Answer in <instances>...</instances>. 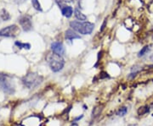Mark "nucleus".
<instances>
[{
	"mask_svg": "<svg viewBox=\"0 0 153 126\" xmlns=\"http://www.w3.org/2000/svg\"><path fill=\"white\" fill-rule=\"evenodd\" d=\"M51 50L53 53H57L59 55H64L66 53V49H65V47L62 42H55L51 44Z\"/></svg>",
	"mask_w": 153,
	"mask_h": 126,
	"instance_id": "0eeeda50",
	"label": "nucleus"
},
{
	"mask_svg": "<svg viewBox=\"0 0 153 126\" xmlns=\"http://www.w3.org/2000/svg\"><path fill=\"white\" fill-rule=\"evenodd\" d=\"M106 23H107V20L105 19L104 22H103V24H102V26H101V28H100V32H103V31H104L105 28L106 26Z\"/></svg>",
	"mask_w": 153,
	"mask_h": 126,
	"instance_id": "6ab92c4d",
	"label": "nucleus"
},
{
	"mask_svg": "<svg viewBox=\"0 0 153 126\" xmlns=\"http://www.w3.org/2000/svg\"><path fill=\"white\" fill-rule=\"evenodd\" d=\"M71 26L75 32L82 35H89L91 34L94 29V24L88 21H73L70 22Z\"/></svg>",
	"mask_w": 153,
	"mask_h": 126,
	"instance_id": "f257e3e1",
	"label": "nucleus"
},
{
	"mask_svg": "<svg viewBox=\"0 0 153 126\" xmlns=\"http://www.w3.org/2000/svg\"><path fill=\"white\" fill-rule=\"evenodd\" d=\"M74 15L76 17V19L77 21H84L87 20V16L82 14V12L79 9H75L74 10Z\"/></svg>",
	"mask_w": 153,
	"mask_h": 126,
	"instance_id": "9d476101",
	"label": "nucleus"
},
{
	"mask_svg": "<svg viewBox=\"0 0 153 126\" xmlns=\"http://www.w3.org/2000/svg\"><path fill=\"white\" fill-rule=\"evenodd\" d=\"M20 33V28L16 25L9 26L7 27L0 30V37H15Z\"/></svg>",
	"mask_w": 153,
	"mask_h": 126,
	"instance_id": "39448f33",
	"label": "nucleus"
},
{
	"mask_svg": "<svg viewBox=\"0 0 153 126\" xmlns=\"http://www.w3.org/2000/svg\"><path fill=\"white\" fill-rule=\"evenodd\" d=\"M129 126H134V125H129Z\"/></svg>",
	"mask_w": 153,
	"mask_h": 126,
	"instance_id": "4be33fe9",
	"label": "nucleus"
},
{
	"mask_svg": "<svg viewBox=\"0 0 153 126\" xmlns=\"http://www.w3.org/2000/svg\"><path fill=\"white\" fill-rule=\"evenodd\" d=\"M148 112H149L148 107H142V108H140L138 110V114L139 115H144L145 114H146Z\"/></svg>",
	"mask_w": 153,
	"mask_h": 126,
	"instance_id": "a211bd4d",
	"label": "nucleus"
},
{
	"mask_svg": "<svg viewBox=\"0 0 153 126\" xmlns=\"http://www.w3.org/2000/svg\"><path fill=\"white\" fill-rule=\"evenodd\" d=\"M71 126H78V125H77V124H75V123H73L72 125H71Z\"/></svg>",
	"mask_w": 153,
	"mask_h": 126,
	"instance_id": "412c9836",
	"label": "nucleus"
},
{
	"mask_svg": "<svg viewBox=\"0 0 153 126\" xmlns=\"http://www.w3.org/2000/svg\"><path fill=\"white\" fill-rule=\"evenodd\" d=\"M60 10H61V14L66 18H70L73 14V9L71 6L64 5Z\"/></svg>",
	"mask_w": 153,
	"mask_h": 126,
	"instance_id": "1a4fd4ad",
	"label": "nucleus"
},
{
	"mask_svg": "<svg viewBox=\"0 0 153 126\" xmlns=\"http://www.w3.org/2000/svg\"><path fill=\"white\" fill-rule=\"evenodd\" d=\"M76 2H77L78 5L81 6V3H82V0H76Z\"/></svg>",
	"mask_w": 153,
	"mask_h": 126,
	"instance_id": "aec40b11",
	"label": "nucleus"
},
{
	"mask_svg": "<svg viewBox=\"0 0 153 126\" xmlns=\"http://www.w3.org/2000/svg\"><path fill=\"white\" fill-rule=\"evenodd\" d=\"M0 90L10 95L15 92V88L9 80V77L2 73H0Z\"/></svg>",
	"mask_w": 153,
	"mask_h": 126,
	"instance_id": "20e7f679",
	"label": "nucleus"
},
{
	"mask_svg": "<svg viewBox=\"0 0 153 126\" xmlns=\"http://www.w3.org/2000/svg\"><path fill=\"white\" fill-rule=\"evenodd\" d=\"M43 81V77L37 73H29L26 76L23 77L22 82L25 86L29 89H33L38 86Z\"/></svg>",
	"mask_w": 153,
	"mask_h": 126,
	"instance_id": "7ed1b4c3",
	"label": "nucleus"
},
{
	"mask_svg": "<svg viewBox=\"0 0 153 126\" xmlns=\"http://www.w3.org/2000/svg\"><path fill=\"white\" fill-rule=\"evenodd\" d=\"M65 37H66V38L67 40H74V39H80L81 38V37L76 32H74V30L72 31L71 29H69V30H67L65 33Z\"/></svg>",
	"mask_w": 153,
	"mask_h": 126,
	"instance_id": "6e6552de",
	"label": "nucleus"
},
{
	"mask_svg": "<svg viewBox=\"0 0 153 126\" xmlns=\"http://www.w3.org/2000/svg\"><path fill=\"white\" fill-rule=\"evenodd\" d=\"M32 4H33V8H34L36 10L40 11V12L43 11V9H42V7H41V4H39V1H38V0H32Z\"/></svg>",
	"mask_w": 153,
	"mask_h": 126,
	"instance_id": "dca6fc26",
	"label": "nucleus"
},
{
	"mask_svg": "<svg viewBox=\"0 0 153 126\" xmlns=\"http://www.w3.org/2000/svg\"><path fill=\"white\" fill-rule=\"evenodd\" d=\"M15 44L19 48H24V49H30L31 48V45L29 43H23L21 42H16Z\"/></svg>",
	"mask_w": 153,
	"mask_h": 126,
	"instance_id": "ddd939ff",
	"label": "nucleus"
},
{
	"mask_svg": "<svg viewBox=\"0 0 153 126\" xmlns=\"http://www.w3.org/2000/svg\"><path fill=\"white\" fill-rule=\"evenodd\" d=\"M102 110H103V106H97V107H95L93 109V112H92L93 117H97L98 115H100V113L102 112Z\"/></svg>",
	"mask_w": 153,
	"mask_h": 126,
	"instance_id": "f8f14e48",
	"label": "nucleus"
},
{
	"mask_svg": "<svg viewBox=\"0 0 153 126\" xmlns=\"http://www.w3.org/2000/svg\"><path fill=\"white\" fill-rule=\"evenodd\" d=\"M46 59L49 64V68L53 72L60 71L65 65V59L62 58V56L55 53L48 55Z\"/></svg>",
	"mask_w": 153,
	"mask_h": 126,
	"instance_id": "f03ea898",
	"label": "nucleus"
},
{
	"mask_svg": "<svg viewBox=\"0 0 153 126\" xmlns=\"http://www.w3.org/2000/svg\"><path fill=\"white\" fill-rule=\"evenodd\" d=\"M127 112H128V108H127L126 107H123V108H119V110L117 112V116H124L126 114H127Z\"/></svg>",
	"mask_w": 153,
	"mask_h": 126,
	"instance_id": "f3484780",
	"label": "nucleus"
},
{
	"mask_svg": "<svg viewBox=\"0 0 153 126\" xmlns=\"http://www.w3.org/2000/svg\"><path fill=\"white\" fill-rule=\"evenodd\" d=\"M55 2L57 3L59 8L61 9L63 6L65 5V4H71V3H73V0H55Z\"/></svg>",
	"mask_w": 153,
	"mask_h": 126,
	"instance_id": "4468645a",
	"label": "nucleus"
},
{
	"mask_svg": "<svg viewBox=\"0 0 153 126\" xmlns=\"http://www.w3.org/2000/svg\"><path fill=\"white\" fill-rule=\"evenodd\" d=\"M0 19L3 21H9L10 19V15L9 14V12L3 9L2 10L0 11Z\"/></svg>",
	"mask_w": 153,
	"mask_h": 126,
	"instance_id": "9b49d317",
	"label": "nucleus"
},
{
	"mask_svg": "<svg viewBox=\"0 0 153 126\" xmlns=\"http://www.w3.org/2000/svg\"><path fill=\"white\" fill-rule=\"evenodd\" d=\"M152 39H153V36H152Z\"/></svg>",
	"mask_w": 153,
	"mask_h": 126,
	"instance_id": "5701e85b",
	"label": "nucleus"
},
{
	"mask_svg": "<svg viewBox=\"0 0 153 126\" xmlns=\"http://www.w3.org/2000/svg\"><path fill=\"white\" fill-rule=\"evenodd\" d=\"M150 46H145L144 48H142V49L140 50V52H139V53H138V57H143L144 55H146L147 53L148 52L150 51Z\"/></svg>",
	"mask_w": 153,
	"mask_h": 126,
	"instance_id": "2eb2a0df",
	"label": "nucleus"
},
{
	"mask_svg": "<svg viewBox=\"0 0 153 126\" xmlns=\"http://www.w3.org/2000/svg\"><path fill=\"white\" fill-rule=\"evenodd\" d=\"M19 23L23 29V31H25V32H29L33 29L32 19L28 15H23V16L21 17L19 20Z\"/></svg>",
	"mask_w": 153,
	"mask_h": 126,
	"instance_id": "423d86ee",
	"label": "nucleus"
}]
</instances>
